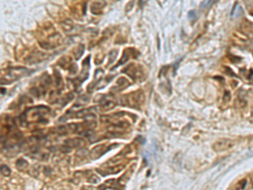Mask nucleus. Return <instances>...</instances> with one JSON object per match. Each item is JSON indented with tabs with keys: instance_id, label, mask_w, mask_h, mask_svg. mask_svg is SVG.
I'll return each mask as SVG.
<instances>
[{
	"instance_id": "obj_8",
	"label": "nucleus",
	"mask_w": 253,
	"mask_h": 190,
	"mask_svg": "<svg viewBox=\"0 0 253 190\" xmlns=\"http://www.w3.org/2000/svg\"><path fill=\"white\" fill-rule=\"evenodd\" d=\"M213 4V1H204L201 4V8L202 9L208 8L210 5H212Z\"/></svg>"
},
{
	"instance_id": "obj_2",
	"label": "nucleus",
	"mask_w": 253,
	"mask_h": 190,
	"mask_svg": "<svg viewBox=\"0 0 253 190\" xmlns=\"http://www.w3.org/2000/svg\"><path fill=\"white\" fill-rule=\"evenodd\" d=\"M84 140L80 138H74V139H69L64 141V146L62 149H71L73 148H80L83 145H84Z\"/></svg>"
},
{
	"instance_id": "obj_11",
	"label": "nucleus",
	"mask_w": 253,
	"mask_h": 190,
	"mask_svg": "<svg viewBox=\"0 0 253 190\" xmlns=\"http://www.w3.org/2000/svg\"><path fill=\"white\" fill-rule=\"evenodd\" d=\"M98 181H99V178H98L96 176H95V175H93V176H91V177L89 179V182H91V183H97Z\"/></svg>"
},
{
	"instance_id": "obj_3",
	"label": "nucleus",
	"mask_w": 253,
	"mask_h": 190,
	"mask_svg": "<svg viewBox=\"0 0 253 190\" xmlns=\"http://www.w3.org/2000/svg\"><path fill=\"white\" fill-rule=\"evenodd\" d=\"M115 146H116V144H114L113 146H110V147H106V145H105V144H99L92 149V151L90 152V157L92 159H97L101 156H102L103 154L106 151V149L108 150L109 149L112 148V147H115Z\"/></svg>"
},
{
	"instance_id": "obj_13",
	"label": "nucleus",
	"mask_w": 253,
	"mask_h": 190,
	"mask_svg": "<svg viewBox=\"0 0 253 190\" xmlns=\"http://www.w3.org/2000/svg\"><path fill=\"white\" fill-rule=\"evenodd\" d=\"M252 16H253V13H252Z\"/></svg>"
},
{
	"instance_id": "obj_12",
	"label": "nucleus",
	"mask_w": 253,
	"mask_h": 190,
	"mask_svg": "<svg viewBox=\"0 0 253 190\" xmlns=\"http://www.w3.org/2000/svg\"><path fill=\"white\" fill-rule=\"evenodd\" d=\"M5 93V90H4V88H2V94H4Z\"/></svg>"
},
{
	"instance_id": "obj_6",
	"label": "nucleus",
	"mask_w": 253,
	"mask_h": 190,
	"mask_svg": "<svg viewBox=\"0 0 253 190\" xmlns=\"http://www.w3.org/2000/svg\"><path fill=\"white\" fill-rule=\"evenodd\" d=\"M115 104L113 102H104V104L101 105V107H102L104 110H109V109L114 107Z\"/></svg>"
},
{
	"instance_id": "obj_4",
	"label": "nucleus",
	"mask_w": 253,
	"mask_h": 190,
	"mask_svg": "<svg viewBox=\"0 0 253 190\" xmlns=\"http://www.w3.org/2000/svg\"><path fill=\"white\" fill-rule=\"evenodd\" d=\"M28 167V163L26 160L24 159H19L16 162V167L20 171H23V170L26 169V167Z\"/></svg>"
},
{
	"instance_id": "obj_7",
	"label": "nucleus",
	"mask_w": 253,
	"mask_h": 190,
	"mask_svg": "<svg viewBox=\"0 0 253 190\" xmlns=\"http://www.w3.org/2000/svg\"><path fill=\"white\" fill-rule=\"evenodd\" d=\"M230 99H231L230 93L229 91H225V94H224V97H223L224 102H226V103H228V102L230 101Z\"/></svg>"
},
{
	"instance_id": "obj_10",
	"label": "nucleus",
	"mask_w": 253,
	"mask_h": 190,
	"mask_svg": "<svg viewBox=\"0 0 253 190\" xmlns=\"http://www.w3.org/2000/svg\"><path fill=\"white\" fill-rule=\"evenodd\" d=\"M246 183H247V181H246V179H243V180H241V181H240V182L239 183V189H243L246 187Z\"/></svg>"
},
{
	"instance_id": "obj_9",
	"label": "nucleus",
	"mask_w": 253,
	"mask_h": 190,
	"mask_svg": "<svg viewBox=\"0 0 253 190\" xmlns=\"http://www.w3.org/2000/svg\"><path fill=\"white\" fill-rule=\"evenodd\" d=\"M188 18H189L191 21H195L196 18H197V13H196L194 10L190 11V12L188 13Z\"/></svg>"
},
{
	"instance_id": "obj_1",
	"label": "nucleus",
	"mask_w": 253,
	"mask_h": 190,
	"mask_svg": "<svg viewBox=\"0 0 253 190\" xmlns=\"http://www.w3.org/2000/svg\"><path fill=\"white\" fill-rule=\"evenodd\" d=\"M233 146V141L228 139H221L213 144V149L217 152H222L230 149Z\"/></svg>"
},
{
	"instance_id": "obj_5",
	"label": "nucleus",
	"mask_w": 253,
	"mask_h": 190,
	"mask_svg": "<svg viewBox=\"0 0 253 190\" xmlns=\"http://www.w3.org/2000/svg\"><path fill=\"white\" fill-rule=\"evenodd\" d=\"M1 173L5 176H9L11 174V170L6 165H2L1 166Z\"/></svg>"
}]
</instances>
